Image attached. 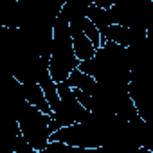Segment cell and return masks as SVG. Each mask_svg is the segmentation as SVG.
<instances>
[{"label":"cell","instance_id":"1","mask_svg":"<svg viewBox=\"0 0 153 153\" xmlns=\"http://www.w3.org/2000/svg\"><path fill=\"white\" fill-rule=\"evenodd\" d=\"M47 61H49V76L56 85L65 83L68 76L79 67V61L76 59L72 51L70 27H68V18L63 11V6L52 25V42H51Z\"/></svg>","mask_w":153,"mask_h":153},{"label":"cell","instance_id":"2","mask_svg":"<svg viewBox=\"0 0 153 153\" xmlns=\"http://www.w3.org/2000/svg\"><path fill=\"white\" fill-rule=\"evenodd\" d=\"M49 123H51V115L29 106L27 103L16 114L18 133L34 151H42L49 144L51 139Z\"/></svg>","mask_w":153,"mask_h":153},{"label":"cell","instance_id":"3","mask_svg":"<svg viewBox=\"0 0 153 153\" xmlns=\"http://www.w3.org/2000/svg\"><path fill=\"white\" fill-rule=\"evenodd\" d=\"M68 27H70V42H72V51H74L76 59H78L79 63L92 59L94 54H96V49L92 47L88 38L83 34V31L74 22H68Z\"/></svg>","mask_w":153,"mask_h":153},{"label":"cell","instance_id":"4","mask_svg":"<svg viewBox=\"0 0 153 153\" xmlns=\"http://www.w3.org/2000/svg\"><path fill=\"white\" fill-rule=\"evenodd\" d=\"M20 85H22L24 101H25L29 106H33V108H36V110H40V112H43V114H47V115H51V108H49V103H47V99H45V96H43L42 87H40L38 83H34V81H25V83H20Z\"/></svg>","mask_w":153,"mask_h":153},{"label":"cell","instance_id":"5","mask_svg":"<svg viewBox=\"0 0 153 153\" xmlns=\"http://www.w3.org/2000/svg\"><path fill=\"white\" fill-rule=\"evenodd\" d=\"M63 85L68 87L70 90H79V92L88 94V96H92V94L96 92V88H97V83L90 78V76L83 74V72L78 70V68H76V70L68 76L67 81H65Z\"/></svg>","mask_w":153,"mask_h":153},{"label":"cell","instance_id":"6","mask_svg":"<svg viewBox=\"0 0 153 153\" xmlns=\"http://www.w3.org/2000/svg\"><path fill=\"white\" fill-rule=\"evenodd\" d=\"M13 151H16V153H38V151H34L20 135L16 137V140H15V144H13Z\"/></svg>","mask_w":153,"mask_h":153},{"label":"cell","instance_id":"7","mask_svg":"<svg viewBox=\"0 0 153 153\" xmlns=\"http://www.w3.org/2000/svg\"><path fill=\"white\" fill-rule=\"evenodd\" d=\"M0 153H16V151H13V149H6V151H0Z\"/></svg>","mask_w":153,"mask_h":153}]
</instances>
